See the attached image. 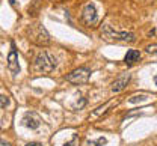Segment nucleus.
Listing matches in <instances>:
<instances>
[{"label": "nucleus", "instance_id": "20e7f679", "mask_svg": "<svg viewBox=\"0 0 157 146\" xmlns=\"http://www.w3.org/2000/svg\"><path fill=\"white\" fill-rule=\"evenodd\" d=\"M82 20L86 26L94 27L98 24V12L94 3H86L82 9Z\"/></svg>", "mask_w": 157, "mask_h": 146}, {"label": "nucleus", "instance_id": "f03ea898", "mask_svg": "<svg viewBox=\"0 0 157 146\" xmlns=\"http://www.w3.org/2000/svg\"><path fill=\"white\" fill-rule=\"evenodd\" d=\"M101 36L110 42H135L136 36L133 32H115L110 24H104L101 29Z\"/></svg>", "mask_w": 157, "mask_h": 146}, {"label": "nucleus", "instance_id": "dca6fc26", "mask_svg": "<svg viewBox=\"0 0 157 146\" xmlns=\"http://www.w3.org/2000/svg\"><path fill=\"white\" fill-rule=\"evenodd\" d=\"M147 53H157V44L148 45V47H147Z\"/></svg>", "mask_w": 157, "mask_h": 146}, {"label": "nucleus", "instance_id": "6ab92c4d", "mask_svg": "<svg viewBox=\"0 0 157 146\" xmlns=\"http://www.w3.org/2000/svg\"><path fill=\"white\" fill-rule=\"evenodd\" d=\"M154 82H156V84H157V75H156V77H154Z\"/></svg>", "mask_w": 157, "mask_h": 146}, {"label": "nucleus", "instance_id": "1a4fd4ad", "mask_svg": "<svg viewBox=\"0 0 157 146\" xmlns=\"http://www.w3.org/2000/svg\"><path fill=\"white\" fill-rule=\"evenodd\" d=\"M128 82H130V74L128 72H125V74H122L121 77H118L117 80L112 83V92H115V93H118V92H121V90H124L125 87H127V84H128Z\"/></svg>", "mask_w": 157, "mask_h": 146}, {"label": "nucleus", "instance_id": "ddd939ff", "mask_svg": "<svg viewBox=\"0 0 157 146\" xmlns=\"http://www.w3.org/2000/svg\"><path fill=\"white\" fill-rule=\"evenodd\" d=\"M107 143V140L104 139V137H100L97 140H89L88 142V146H104Z\"/></svg>", "mask_w": 157, "mask_h": 146}, {"label": "nucleus", "instance_id": "9d476101", "mask_svg": "<svg viewBox=\"0 0 157 146\" xmlns=\"http://www.w3.org/2000/svg\"><path fill=\"white\" fill-rule=\"evenodd\" d=\"M139 59H140V53L137 50H128L127 54L124 56V62L127 65H133V63L139 62Z\"/></svg>", "mask_w": 157, "mask_h": 146}, {"label": "nucleus", "instance_id": "0eeeda50", "mask_svg": "<svg viewBox=\"0 0 157 146\" xmlns=\"http://www.w3.org/2000/svg\"><path fill=\"white\" fill-rule=\"evenodd\" d=\"M8 68L12 74H18L20 72V65H18V54H17V48H15V42H11V51L8 56Z\"/></svg>", "mask_w": 157, "mask_h": 146}, {"label": "nucleus", "instance_id": "39448f33", "mask_svg": "<svg viewBox=\"0 0 157 146\" xmlns=\"http://www.w3.org/2000/svg\"><path fill=\"white\" fill-rule=\"evenodd\" d=\"M89 77H91V71L88 68H77V69L71 71L65 78H67L68 83L71 84H85L88 83Z\"/></svg>", "mask_w": 157, "mask_h": 146}, {"label": "nucleus", "instance_id": "a211bd4d", "mask_svg": "<svg viewBox=\"0 0 157 146\" xmlns=\"http://www.w3.org/2000/svg\"><path fill=\"white\" fill-rule=\"evenodd\" d=\"M26 146H42L41 143H36V142H32V143H27Z\"/></svg>", "mask_w": 157, "mask_h": 146}, {"label": "nucleus", "instance_id": "f257e3e1", "mask_svg": "<svg viewBox=\"0 0 157 146\" xmlns=\"http://www.w3.org/2000/svg\"><path fill=\"white\" fill-rule=\"evenodd\" d=\"M26 35H27L29 41L35 45H38V47H47L50 44V35L41 23L29 24L27 29H26Z\"/></svg>", "mask_w": 157, "mask_h": 146}, {"label": "nucleus", "instance_id": "6e6552de", "mask_svg": "<svg viewBox=\"0 0 157 146\" xmlns=\"http://www.w3.org/2000/svg\"><path fill=\"white\" fill-rule=\"evenodd\" d=\"M23 124L26 126H29L30 130H36L41 125V118H39L36 113L30 111V113H26L24 118H23Z\"/></svg>", "mask_w": 157, "mask_h": 146}, {"label": "nucleus", "instance_id": "2eb2a0df", "mask_svg": "<svg viewBox=\"0 0 157 146\" xmlns=\"http://www.w3.org/2000/svg\"><path fill=\"white\" fill-rule=\"evenodd\" d=\"M78 140H80V137H78L77 134H74L73 139H71L68 143H65V146H78Z\"/></svg>", "mask_w": 157, "mask_h": 146}, {"label": "nucleus", "instance_id": "423d86ee", "mask_svg": "<svg viewBox=\"0 0 157 146\" xmlns=\"http://www.w3.org/2000/svg\"><path fill=\"white\" fill-rule=\"evenodd\" d=\"M121 103V100L118 98V100H110V101H107L106 104L100 105L98 108H95L91 115H89V121L91 122H95L97 119H100L101 116H104V115H107V111L110 110V107H115V105H118Z\"/></svg>", "mask_w": 157, "mask_h": 146}, {"label": "nucleus", "instance_id": "f3484780", "mask_svg": "<svg viewBox=\"0 0 157 146\" xmlns=\"http://www.w3.org/2000/svg\"><path fill=\"white\" fill-rule=\"evenodd\" d=\"M0 146H11V143L6 142V140H3V139H0Z\"/></svg>", "mask_w": 157, "mask_h": 146}, {"label": "nucleus", "instance_id": "7ed1b4c3", "mask_svg": "<svg viewBox=\"0 0 157 146\" xmlns=\"http://www.w3.org/2000/svg\"><path fill=\"white\" fill-rule=\"evenodd\" d=\"M56 65H58L56 57H53L47 51H41L35 57V68L38 71H41V72H47L48 74V72H52L56 68Z\"/></svg>", "mask_w": 157, "mask_h": 146}, {"label": "nucleus", "instance_id": "4468645a", "mask_svg": "<svg viewBox=\"0 0 157 146\" xmlns=\"http://www.w3.org/2000/svg\"><path fill=\"white\" fill-rule=\"evenodd\" d=\"M9 105V98L6 95H0V108H5Z\"/></svg>", "mask_w": 157, "mask_h": 146}, {"label": "nucleus", "instance_id": "f8f14e48", "mask_svg": "<svg viewBox=\"0 0 157 146\" xmlns=\"http://www.w3.org/2000/svg\"><path fill=\"white\" fill-rule=\"evenodd\" d=\"M36 5H39V0H35V2H33V5H30V6H29V15H32V17L38 15V11L41 9V8L36 6Z\"/></svg>", "mask_w": 157, "mask_h": 146}, {"label": "nucleus", "instance_id": "9b49d317", "mask_svg": "<svg viewBox=\"0 0 157 146\" xmlns=\"http://www.w3.org/2000/svg\"><path fill=\"white\" fill-rule=\"evenodd\" d=\"M148 97L145 95V93H140V95H133L132 98H128V103L130 104H137V103H140V101H144V100H147Z\"/></svg>", "mask_w": 157, "mask_h": 146}]
</instances>
